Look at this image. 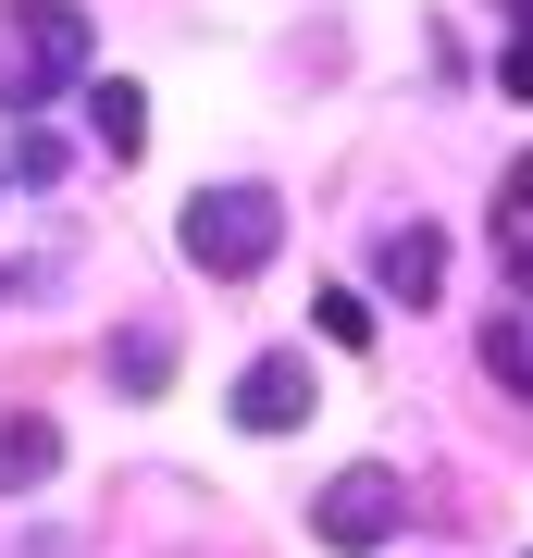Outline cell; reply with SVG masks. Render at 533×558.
I'll return each instance as SVG.
<instances>
[{"label": "cell", "instance_id": "6da1fadb", "mask_svg": "<svg viewBox=\"0 0 533 558\" xmlns=\"http://www.w3.org/2000/svg\"><path fill=\"white\" fill-rule=\"evenodd\" d=\"M174 248H186L211 286H249L261 260L286 248V199H274V186H249V174H237V186H198V199L174 211Z\"/></svg>", "mask_w": 533, "mask_h": 558}, {"label": "cell", "instance_id": "52a82bcc", "mask_svg": "<svg viewBox=\"0 0 533 558\" xmlns=\"http://www.w3.org/2000/svg\"><path fill=\"white\" fill-rule=\"evenodd\" d=\"M112 385L124 398H161V385H174V323H124L112 336Z\"/></svg>", "mask_w": 533, "mask_h": 558}, {"label": "cell", "instance_id": "7a4b0ae2", "mask_svg": "<svg viewBox=\"0 0 533 558\" xmlns=\"http://www.w3.org/2000/svg\"><path fill=\"white\" fill-rule=\"evenodd\" d=\"M87 75V13L75 0H0V112H38Z\"/></svg>", "mask_w": 533, "mask_h": 558}, {"label": "cell", "instance_id": "ba28073f", "mask_svg": "<svg viewBox=\"0 0 533 558\" xmlns=\"http://www.w3.org/2000/svg\"><path fill=\"white\" fill-rule=\"evenodd\" d=\"M87 137L112 149V161H137V149H149V100H137L124 75H99V87H87Z\"/></svg>", "mask_w": 533, "mask_h": 558}, {"label": "cell", "instance_id": "30bf717a", "mask_svg": "<svg viewBox=\"0 0 533 558\" xmlns=\"http://www.w3.org/2000/svg\"><path fill=\"white\" fill-rule=\"evenodd\" d=\"M484 373L509 385V398H533V336L521 323H484Z\"/></svg>", "mask_w": 533, "mask_h": 558}, {"label": "cell", "instance_id": "9c48e42d", "mask_svg": "<svg viewBox=\"0 0 533 558\" xmlns=\"http://www.w3.org/2000/svg\"><path fill=\"white\" fill-rule=\"evenodd\" d=\"M311 323H323V348H373V299H360V286H323Z\"/></svg>", "mask_w": 533, "mask_h": 558}, {"label": "cell", "instance_id": "8fae6325", "mask_svg": "<svg viewBox=\"0 0 533 558\" xmlns=\"http://www.w3.org/2000/svg\"><path fill=\"white\" fill-rule=\"evenodd\" d=\"M13 186H62V137L25 124V137H13Z\"/></svg>", "mask_w": 533, "mask_h": 558}, {"label": "cell", "instance_id": "4fadbf2b", "mask_svg": "<svg viewBox=\"0 0 533 558\" xmlns=\"http://www.w3.org/2000/svg\"><path fill=\"white\" fill-rule=\"evenodd\" d=\"M521 13H533V0H521Z\"/></svg>", "mask_w": 533, "mask_h": 558}, {"label": "cell", "instance_id": "7c38bea8", "mask_svg": "<svg viewBox=\"0 0 533 558\" xmlns=\"http://www.w3.org/2000/svg\"><path fill=\"white\" fill-rule=\"evenodd\" d=\"M496 223H509V236H521V223H533V149L509 161V186H496Z\"/></svg>", "mask_w": 533, "mask_h": 558}, {"label": "cell", "instance_id": "277c9868", "mask_svg": "<svg viewBox=\"0 0 533 558\" xmlns=\"http://www.w3.org/2000/svg\"><path fill=\"white\" fill-rule=\"evenodd\" d=\"M311 410H323V385H311V348H261L249 373H237V422H249V435H298Z\"/></svg>", "mask_w": 533, "mask_h": 558}, {"label": "cell", "instance_id": "3957f363", "mask_svg": "<svg viewBox=\"0 0 533 558\" xmlns=\"http://www.w3.org/2000/svg\"><path fill=\"white\" fill-rule=\"evenodd\" d=\"M397 521H410V484H397L385 459H348V472L311 497V534H323V546H348V558H360V546H385Z\"/></svg>", "mask_w": 533, "mask_h": 558}, {"label": "cell", "instance_id": "8992f818", "mask_svg": "<svg viewBox=\"0 0 533 558\" xmlns=\"http://www.w3.org/2000/svg\"><path fill=\"white\" fill-rule=\"evenodd\" d=\"M50 472H62L50 410H0V497H25V484H50Z\"/></svg>", "mask_w": 533, "mask_h": 558}, {"label": "cell", "instance_id": "5b68a950", "mask_svg": "<svg viewBox=\"0 0 533 558\" xmlns=\"http://www.w3.org/2000/svg\"><path fill=\"white\" fill-rule=\"evenodd\" d=\"M373 286H385L397 311H435V286H447V236H435V223H385V236H373Z\"/></svg>", "mask_w": 533, "mask_h": 558}]
</instances>
